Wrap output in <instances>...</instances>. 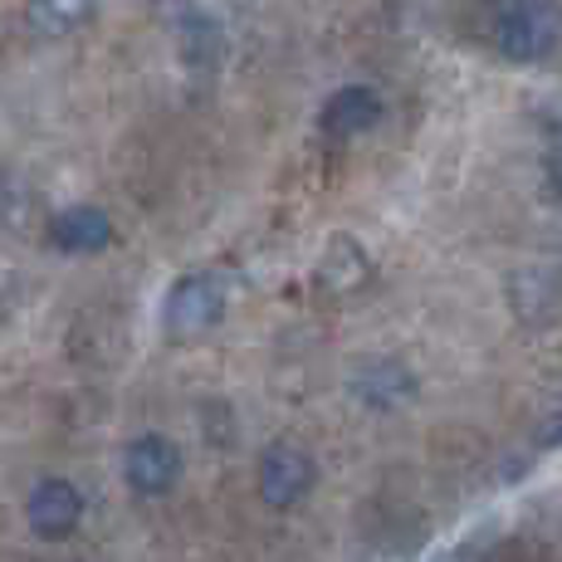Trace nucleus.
Masks as SVG:
<instances>
[{
    "label": "nucleus",
    "mask_w": 562,
    "mask_h": 562,
    "mask_svg": "<svg viewBox=\"0 0 562 562\" xmlns=\"http://www.w3.org/2000/svg\"><path fill=\"white\" fill-rule=\"evenodd\" d=\"M123 480L137 494H167L181 480V450L167 436H157V430L153 436H137L123 450Z\"/></svg>",
    "instance_id": "nucleus-5"
},
{
    "label": "nucleus",
    "mask_w": 562,
    "mask_h": 562,
    "mask_svg": "<svg viewBox=\"0 0 562 562\" xmlns=\"http://www.w3.org/2000/svg\"><path fill=\"white\" fill-rule=\"evenodd\" d=\"M358 392H362V402H372V406H392L411 392V376H406V367H396V362H376V372L358 376Z\"/></svg>",
    "instance_id": "nucleus-10"
},
{
    "label": "nucleus",
    "mask_w": 562,
    "mask_h": 562,
    "mask_svg": "<svg viewBox=\"0 0 562 562\" xmlns=\"http://www.w3.org/2000/svg\"><path fill=\"white\" fill-rule=\"evenodd\" d=\"M225 313V294L211 274H187L167 289V304H161V328L171 338H201L221 323Z\"/></svg>",
    "instance_id": "nucleus-3"
},
{
    "label": "nucleus",
    "mask_w": 562,
    "mask_h": 562,
    "mask_svg": "<svg viewBox=\"0 0 562 562\" xmlns=\"http://www.w3.org/2000/svg\"><path fill=\"white\" fill-rule=\"evenodd\" d=\"M548 181H553V191L562 196V153H558L553 161H548Z\"/></svg>",
    "instance_id": "nucleus-11"
},
{
    "label": "nucleus",
    "mask_w": 562,
    "mask_h": 562,
    "mask_svg": "<svg viewBox=\"0 0 562 562\" xmlns=\"http://www.w3.org/2000/svg\"><path fill=\"white\" fill-rule=\"evenodd\" d=\"M562 45L558 0H499L494 5V49L509 64H543Z\"/></svg>",
    "instance_id": "nucleus-1"
},
{
    "label": "nucleus",
    "mask_w": 562,
    "mask_h": 562,
    "mask_svg": "<svg viewBox=\"0 0 562 562\" xmlns=\"http://www.w3.org/2000/svg\"><path fill=\"white\" fill-rule=\"evenodd\" d=\"M49 245L64 255H99L113 245V221L99 205H64L49 221Z\"/></svg>",
    "instance_id": "nucleus-6"
},
{
    "label": "nucleus",
    "mask_w": 562,
    "mask_h": 562,
    "mask_svg": "<svg viewBox=\"0 0 562 562\" xmlns=\"http://www.w3.org/2000/svg\"><path fill=\"white\" fill-rule=\"evenodd\" d=\"M93 5L99 0H25V25L45 40H59V35H74L79 25H89Z\"/></svg>",
    "instance_id": "nucleus-8"
},
{
    "label": "nucleus",
    "mask_w": 562,
    "mask_h": 562,
    "mask_svg": "<svg viewBox=\"0 0 562 562\" xmlns=\"http://www.w3.org/2000/svg\"><path fill=\"white\" fill-rule=\"evenodd\" d=\"M376 117H382L376 89H367V83H342V89L328 93V103H323L318 127L328 137H362L367 127H376Z\"/></svg>",
    "instance_id": "nucleus-7"
},
{
    "label": "nucleus",
    "mask_w": 562,
    "mask_h": 562,
    "mask_svg": "<svg viewBox=\"0 0 562 562\" xmlns=\"http://www.w3.org/2000/svg\"><path fill=\"white\" fill-rule=\"evenodd\" d=\"M79 518H83V494L74 490L69 480L49 474V480H40L35 490H30V499H25V524L35 528L40 538L59 543V538H69L74 528H79Z\"/></svg>",
    "instance_id": "nucleus-4"
},
{
    "label": "nucleus",
    "mask_w": 562,
    "mask_h": 562,
    "mask_svg": "<svg viewBox=\"0 0 562 562\" xmlns=\"http://www.w3.org/2000/svg\"><path fill=\"white\" fill-rule=\"evenodd\" d=\"M318 279H323V289H338V294H348V289H358L362 279H367V255L348 240V235H338V240L328 245V255H323Z\"/></svg>",
    "instance_id": "nucleus-9"
},
{
    "label": "nucleus",
    "mask_w": 562,
    "mask_h": 562,
    "mask_svg": "<svg viewBox=\"0 0 562 562\" xmlns=\"http://www.w3.org/2000/svg\"><path fill=\"white\" fill-rule=\"evenodd\" d=\"M313 480H318V470H313V456L304 446H294V440L265 446V456H259V499H265L269 509H294V504H304Z\"/></svg>",
    "instance_id": "nucleus-2"
}]
</instances>
